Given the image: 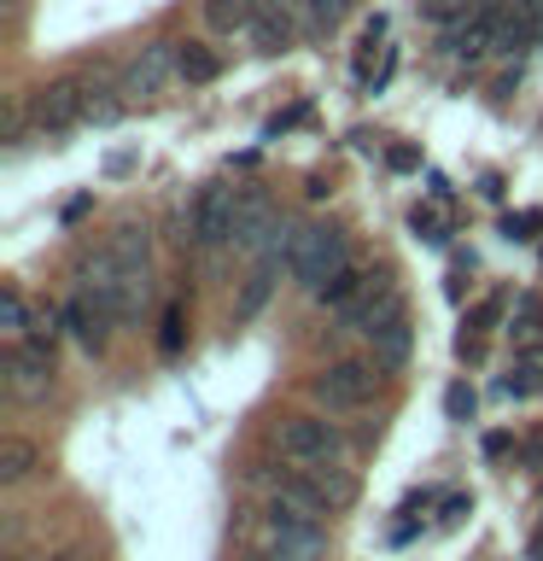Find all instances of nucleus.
I'll use <instances>...</instances> for the list:
<instances>
[{
	"mask_svg": "<svg viewBox=\"0 0 543 561\" xmlns=\"http://www.w3.org/2000/svg\"><path fill=\"white\" fill-rule=\"evenodd\" d=\"M380 363H362V357H339V363H327L322 375L310 380V392L327 403L333 415H350V410H368L374 403V386H380V375H374Z\"/></svg>",
	"mask_w": 543,
	"mask_h": 561,
	"instance_id": "1",
	"label": "nucleus"
},
{
	"mask_svg": "<svg viewBox=\"0 0 543 561\" xmlns=\"http://www.w3.org/2000/svg\"><path fill=\"white\" fill-rule=\"evenodd\" d=\"M287 270L315 293L327 275H339V270H345V228H333V222L298 228V234H292V263H287Z\"/></svg>",
	"mask_w": 543,
	"mask_h": 561,
	"instance_id": "2",
	"label": "nucleus"
},
{
	"mask_svg": "<svg viewBox=\"0 0 543 561\" xmlns=\"http://www.w3.org/2000/svg\"><path fill=\"white\" fill-rule=\"evenodd\" d=\"M269 538H275V550H280V561H315L327 550V526H322V515H304L298 503H287V497H275L269 503Z\"/></svg>",
	"mask_w": 543,
	"mask_h": 561,
	"instance_id": "3",
	"label": "nucleus"
},
{
	"mask_svg": "<svg viewBox=\"0 0 543 561\" xmlns=\"http://www.w3.org/2000/svg\"><path fill=\"white\" fill-rule=\"evenodd\" d=\"M30 117L42 135H65L70 123H88V82L82 77H53L35 88L30 100Z\"/></svg>",
	"mask_w": 543,
	"mask_h": 561,
	"instance_id": "4",
	"label": "nucleus"
},
{
	"mask_svg": "<svg viewBox=\"0 0 543 561\" xmlns=\"http://www.w3.org/2000/svg\"><path fill=\"white\" fill-rule=\"evenodd\" d=\"M339 450H345V438L333 421L322 415H292V421H280V456L298 468H315V462H339Z\"/></svg>",
	"mask_w": 543,
	"mask_h": 561,
	"instance_id": "5",
	"label": "nucleus"
},
{
	"mask_svg": "<svg viewBox=\"0 0 543 561\" xmlns=\"http://www.w3.org/2000/svg\"><path fill=\"white\" fill-rule=\"evenodd\" d=\"M234 217H240V193L234 187L205 182L199 193H193V240H199L205 252L234 245Z\"/></svg>",
	"mask_w": 543,
	"mask_h": 561,
	"instance_id": "6",
	"label": "nucleus"
},
{
	"mask_svg": "<svg viewBox=\"0 0 543 561\" xmlns=\"http://www.w3.org/2000/svg\"><path fill=\"white\" fill-rule=\"evenodd\" d=\"M7 386L18 398H47L53 392V351L47 345H30V340H12L7 345Z\"/></svg>",
	"mask_w": 543,
	"mask_h": 561,
	"instance_id": "7",
	"label": "nucleus"
},
{
	"mask_svg": "<svg viewBox=\"0 0 543 561\" xmlns=\"http://www.w3.org/2000/svg\"><path fill=\"white\" fill-rule=\"evenodd\" d=\"M170 77H182V42H152L123 70V94H158Z\"/></svg>",
	"mask_w": 543,
	"mask_h": 561,
	"instance_id": "8",
	"label": "nucleus"
},
{
	"mask_svg": "<svg viewBox=\"0 0 543 561\" xmlns=\"http://www.w3.org/2000/svg\"><path fill=\"white\" fill-rule=\"evenodd\" d=\"M392 310H403V298H397V287H392V275H368V287L339 310V328H345V333H374Z\"/></svg>",
	"mask_w": 543,
	"mask_h": 561,
	"instance_id": "9",
	"label": "nucleus"
},
{
	"mask_svg": "<svg viewBox=\"0 0 543 561\" xmlns=\"http://www.w3.org/2000/svg\"><path fill=\"white\" fill-rule=\"evenodd\" d=\"M497 24H502V7H480L473 18H462V24H450L444 47L455 53V59H485V53H497Z\"/></svg>",
	"mask_w": 543,
	"mask_h": 561,
	"instance_id": "10",
	"label": "nucleus"
},
{
	"mask_svg": "<svg viewBox=\"0 0 543 561\" xmlns=\"http://www.w3.org/2000/svg\"><path fill=\"white\" fill-rule=\"evenodd\" d=\"M368 345H374V363L380 368H403L415 351V328H409V310H392L385 322L368 333Z\"/></svg>",
	"mask_w": 543,
	"mask_h": 561,
	"instance_id": "11",
	"label": "nucleus"
},
{
	"mask_svg": "<svg viewBox=\"0 0 543 561\" xmlns=\"http://www.w3.org/2000/svg\"><path fill=\"white\" fill-rule=\"evenodd\" d=\"M275 205L263 199L257 187H245L240 193V217H234V245H245V252H252V245H263V234H275Z\"/></svg>",
	"mask_w": 543,
	"mask_h": 561,
	"instance_id": "12",
	"label": "nucleus"
},
{
	"mask_svg": "<svg viewBox=\"0 0 543 561\" xmlns=\"http://www.w3.org/2000/svg\"><path fill=\"white\" fill-rule=\"evenodd\" d=\"M252 47L257 53H287L292 47V12H287V0H263V12L252 18Z\"/></svg>",
	"mask_w": 543,
	"mask_h": 561,
	"instance_id": "13",
	"label": "nucleus"
},
{
	"mask_svg": "<svg viewBox=\"0 0 543 561\" xmlns=\"http://www.w3.org/2000/svg\"><path fill=\"white\" fill-rule=\"evenodd\" d=\"M59 316H65L70 340H77L82 351H105V322H112V316H105L100 305H88V293H82V298H70Z\"/></svg>",
	"mask_w": 543,
	"mask_h": 561,
	"instance_id": "14",
	"label": "nucleus"
},
{
	"mask_svg": "<svg viewBox=\"0 0 543 561\" xmlns=\"http://www.w3.org/2000/svg\"><path fill=\"white\" fill-rule=\"evenodd\" d=\"M35 462H42V450H35L24 433L0 438V485H24L30 473H35Z\"/></svg>",
	"mask_w": 543,
	"mask_h": 561,
	"instance_id": "15",
	"label": "nucleus"
},
{
	"mask_svg": "<svg viewBox=\"0 0 543 561\" xmlns=\"http://www.w3.org/2000/svg\"><path fill=\"white\" fill-rule=\"evenodd\" d=\"M257 12H263V0H205V24L217 35H245Z\"/></svg>",
	"mask_w": 543,
	"mask_h": 561,
	"instance_id": "16",
	"label": "nucleus"
},
{
	"mask_svg": "<svg viewBox=\"0 0 543 561\" xmlns=\"http://www.w3.org/2000/svg\"><path fill=\"white\" fill-rule=\"evenodd\" d=\"M275 497H287V503H298V508H304V515H333V503H327V491L322 485H315V473H280V491H275Z\"/></svg>",
	"mask_w": 543,
	"mask_h": 561,
	"instance_id": "17",
	"label": "nucleus"
},
{
	"mask_svg": "<svg viewBox=\"0 0 543 561\" xmlns=\"http://www.w3.org/2000/svg\"><path fill=\"white\" fill-rule=\"evenodd\" d=\"M105 252H112L117 263H129V270H147V257H152V240H147V228L140 222H123L112 240H105Z\"/></svg>",
	"mask_w": 543,
	"mask_h": 561,
	"instance_id": "18",
	"label": "nucleus"
},
{
	"mask_svg": "<svg viewBox=\"0 0 543 561\" xmlns=\"http://www.w3.org/2000/svg\"><path fill=\"white\" fill-rule=\"evenodd\" d=\"M310 473H315V485L327 491L333 508H350V503H357V473H350V468H339V462H315Z\"/></svg>",
	"mask_w": 543,
	"mask_h": 561,
	"instance_id": "19",
	"label": "nucleus"
},
{
	"mask_svg": "<svg viewBox=\"0 0 543 561\" xmlns=\"http://www.w3.org/2000/svg\"><path fill=\"white\" fill-rule=\"evenodd\" d=\"M222 77V53L205 42H182V82H217Z\"/></svg>",
	"mask_w": 543,
	"mask_h": 561,
	"instance_id": "20",
	"label": "nucleus"
},
{
	"mask_svg": "<svg viewBox=\"0 0 543 561\" xmlns=\"http://www.w3.org/2000/svg\"><path fill=\"white\" fill-rule=\"evenodd\" d=\"M362 287H368V275H362V270H350V263H345L339 275H327L322 287H315V298H322L327 310H345V305H350V298H357Z\"/></svg>",
	"mask_w": 543,
	"mask_h": 561,
	"instance_id": "21",
	"label": "nucleus"
},
{
	"mask_svg": "<svg viewBox=\"0 0 543 561\" xmlns=\"http://www.w3.org/2000/svg\"><path fill=\"white\" fill-rule=\"evenodd\" d=\"M480 12V0H420V18H427V24H462V18H473Z\"/></svg>",
	"mask_w": 543,
	"mask_h": 561,
	"instance_id": "22",
	"label": "nucleus"
},
{
	"mask_svg": "<svg viewBox=\"0 0 543 561\" xmlns=\"http://www.w3.org/2000/svg\"><path fill=\"white\" fill-rule=\"evenodd\" d=\"M515 333L532 351H543V298H520V310H515Z\"/></svg>",
	"mask_w": 543,
	"mask_h": 561,
	"instance_id": "23",
	"label": "nucleus"
},
{
	"mask_svg": "<svg viewBox=\"0 0 543 561\" xmlns=\"http://www.w3.org/2000/svg\"><path fill=\"white\" fill-rule=\"evenodd\" d=\"M0 328H7L12 340H24V328H30V305H24V293H18V287L0 293Z\"/></svg>",
	"mask_w": 543,
	"mask_h": 561,
	"instance_id": "24",
	"label": "nucleus"
},
{
	"mask_svg": "<svg viewBox=\"0 0 543 561\" xmlns=\"http://www.w3.org/2000/svg\"><path fill=\"white\" fill-rule=\"evenodd\" d=\"M508 398H538L543 392V363H515V375L502 380Z\"/></svg>",
	"mask_w": 543,
	"mask_h": 561,
	"instance_id": "25",
	"label": "nucleus"
},
{
	"mask_svg": "<svg viewBox=\"0 0 543 561\" xmlns=\"http://www.w3.org/2000/svg\"><path fill=\"white\" fill-rule=\"evenodd\" d=\"M473 410H480V392H473L467 380H455V386H444V415H450V421H467Z\"/></svg>",
	"mask_w": 543,
	"mask_h": 561,
	"instance_id": "26",
	"label": "nucleus"
},
{
	"mask_svg": "<svg viewBox=\"0 0 543 561\" xmlns=\"http://www.w3.org/2000/svg\"><path fill=\"white\" fill-rule=\"evenodd\" d=\"M298 7H304V18H310L315 30H333L350 12V0H298Z\"/></svg>",
	"mask_w": 543,
	"mask_h": 561,
	"instance_id": "27",
	"label": "nucleus"
},
{
	"mask_svg": "<svg viewBox=\"0 0 543 561\" xmlns=\"http://www.w3.org/2000/svg\"><path fill=\"white\" fill-rule=\"evenodd\" d=\"M59 322H65V316H53V310H42V316H30L24 340H30V345H47V351H53V340H59Z\"/></svg>",
	"mask_w": 543,
	"mask_h": 561,
	"instance_id": "28",
	"label": "nucleus"
},
{
	"mask_svg": "<svg viewBox=\"0 0 543 561\" xmlns=\"http://www.w3.org/2000/svg\"><path fill=\"white\" fill-rule=\"evenodd\" d=\"M123 112V100H112L105 88H88V123H112Z\"/></svg>",
	"mask_w": 543,
	"mask_h": 561,
	"instance_id": "29",
	"label": "nucleus"
},
{
	"mask_svg": "<svg viewBox=\"0 0 543 561\" xmlns=\"http://www.w3.org/2000/svg\"><path fill=\"white\" fill-rule=\"evenodd\" d=\"M409 228L420 240H432V245H444V217H438V210H415L409 217Z\"/></svg>",
	"mask_w": 543,
	"mask_h": 561,
	"instance_id": "30",
	"label": "nucleus"
},
{
	"mask_svg": "<svg viewBox=\"0 0 543 561\" xmlns=\"http://www.w3.org/2000/svg\"><path fill=\"white\" fill-rule=\"evenodd\" d=\"M497 316H502V298H497V293H490V298H485V305H480V310H473V316H467V328H497Z\"/></svg>",
	"mask_w": 543,
	"mask_h": 561,
	"instance_id": "31",
	"label": "nucleus"
},
{
	"mask_svg": "<svg viewBox=\"0 0 543 561\" xmlns=\"http://www.w3.org/2000/svg\"><path fill=\"white\" fill-rule=\"evenodd\" d=\"M164 351H182V310H170L164 316V340H158Z\"/></svg>",
	"mask_w": 543,
	"mask_h": 561,
	"instance_id": "32",
	"label": "nucleus"
},
{
	"mask_svg": "<svg viewBox=\"0 0 543 561\" xmlns=\"http://www.w3.org/2000/svg\"><path fill=\"white\" fill-rule=\"evenodd\" d=\"M525 228H543V210H520V217H508V234L525 240Z\"/></svg>",
	"mask_w": 543,
	"mask_h": 561,
	"instance_id": "33",
	"label": "nucleus"
},
{
	"mask_svg": "<svg viewBox=\"0 0 543 561\" xmlns=\"http://www.w3.org/2000/svg\"><path fill=\"white\" fill-rule=\"evenodd\" d=\"M455 351H462L467 363H480V357H485V340H480V333H462V340H455Z\"/></svg>",
	"mask_w": 543,
	"mask_h": 561,
	"instance_id": "34",
	"label": "nucleus"
},
{
	"mask_svg": "<svg viewBox=\"0 0 543 561\" xmlns=\"http://www.w3.org/2000/svg\"><path fill=\"white\" fill-rule=\"evenodd\" d=\"M532 556H538V561H543V538H532Z\"/></svg>",
	"mask_w": 543,
	"mask_h": 561,
	"instance_id": "35",
	"label": "nucleus"
},
{
	"mask_svg": "<svg viewBox=\"0 0 543 561\" xmlns=\"http://www.w3.org/2000/svg\"><path fill=\"white\" fill-rule=\"evenodd\" d=\"M532 7H538V18H543V0H532Z\"/></svg>",
	"mask_w": 543,
	"mask_h": 561,
	"instance_id": "36",
	"label": "nucleus"
},
{
	"mask_svg": "<svg viewBox=\"0 0 543 561\" xmlns=\"http://www.w3.org/2000/svg\"><path fill=\"white\" fill-rule=\"evenodd\" d=\"M245 561H263V556H245Z\"/></svg>",
	"mask_w": 543,
	"mask_h": 561,
	"instance_id": "37",
	"label": "nucleus"
},
{
	"mask_svg": "<svg viewBox=\"0 0 543 561\" xmlns=\"http://www.w3.org/2000/svg\"><path fill=\"white\" fill-rule=\"evenodd\" d=\"M287 7H298V0H287Z\"/></svg>",
	"mask_w": 543,
	"mask_h": 561,
	"instance_id": "38",
	"label": "nucleus"
}]
</instances>
